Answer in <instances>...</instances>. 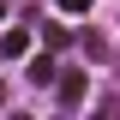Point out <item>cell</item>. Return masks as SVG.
Segmentation results:
<instances>
[{
	"instance_id": "277c9868",
	"label": "cell",
	"mask_w": 120,
	"mask_h": 120,
	"mask_svg": "<svg viewBox=\"0 0 120 120\" xmlns=\"http://www.w3.org/2000/svg\"><path fill=\"white\" fill-rule=\"evenodd\" d=\"M78 42H84V54H90V60H102V54H108V42H102V36H96V30H84Z\"/></svg>"
},
{
	"instance_id": "6da1fadb",
	"label": "cell",
	"mask_w": 120,
	"mask_h": 120,
	"mask_svg": "<svg viewBox=\"0 0 120 120\" xmlns=\"http://www.w3.org/2000/svg\"><path fill=\"white\" fill-rule=\"evenodd\" d=\"M54 96H60V108H78V102L90 96V78H84V72H60V78H54Z\"/></svg>"
},
{
	"instance_id": "8992f818",
	"label": "cell",
	"mask_w": 120,
	"mask_h": 120,
	"mask_svg": "<svg viewBox=\"0 0 120 120\" xmlns=\"http://www.w3.org/2000/svg\"><path fill=\"white\" fill-rule=\"evenodd\" d=\"M0 18H6V0H0Z\"/></svg>"
},
{
	"instance_id": "5b68a950",
	"label": "cell",
	"mask_w": 120,
	"mask_h": 120,
	"mask_svg": "<svg viewBox=\"0 0 120 120\" xmlns=\"http://www.w3.org/2000/svg\"><path fill=\"white\" fill-rule=\"evenodd\" d=\"M54 6H60V12H72V18H78V12H90V0H54Z\"/></svg>"
},
{
	"instance_id": "7a4b0ae2",
	"label": "cell",
	"mask_w": 120,
	"mask_h": 120,
	"mask_svg": "<svg viewBox=\"0 0 120 120\" xmlns=\"http://www.w3.org/2000/svg\"><path fill=\"white\" fill-rule=\"evenodd\" d=\"M54 78H60V66H54V48H48V54L30 60V84H54Z\"/></svg>"
},
{
	"instance_id": "3957f363",
	"label": "cell",
	"mask_w": 120,
	"mask_h": 120,
	"mask_svg": "<svg viewBox=\"0 0 120 120\" xmlns=\"http://www.w3.org/2000/svg\"><path fill=\"white\" fill-rule=\"evenodd\" d=\"M0 54H6V60L30 54V30H6V36H0Z\"/></svg>"
}]
</instances>
